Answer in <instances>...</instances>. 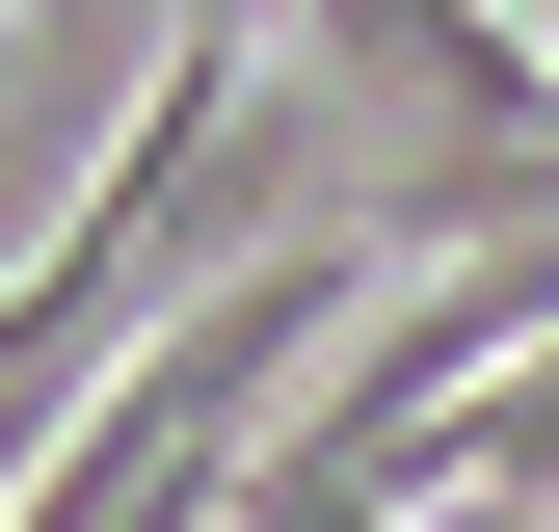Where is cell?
Masks as SVG:
<instances>
[{"label": "cell", "instance_id": "obj_1", "mask_svg": "<svg viewBox=\"0 0 559 532\" xmlns=\"http://www.w3.org/2000/svg\"><path fill=\"white\" fill-rule=\"evenodd\" d=\"M427 506H559V319L427 399Z\"/></svg>", "mask_w": 559, "mask_h": 532}]
</instances>
